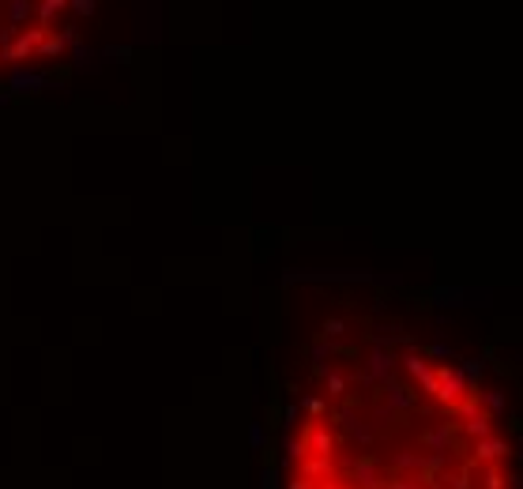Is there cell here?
Wrapping results in <instances>:
<instances>
[{"mask_svg": "<svg viewBox=\"0 0 523 489\" xmlns=\"http://www.w3.org/2000/svg\"><path fill=\"white\" fill-rule=\"evenodd\" d=\"M76 23L79 0H0V72L57 61Z\"/></svg>", "mask_w": 523, "mask_h": 489, "instance_id": "obj_1", "label": "cell"}]
</instances>
